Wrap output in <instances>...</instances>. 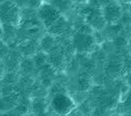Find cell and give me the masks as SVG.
Returning <instances> with one entry per match:
<instances>
[{
    "instance_id": "cell-6",
    "label": "cell",
    "mask_w": 131,
    "mask_h": 116,
    "mask_svg": "<svg viewBox=\"0 0 131 116\" xmlns=\"http://www.w3.org/2000/svg\"><path fill=\"white\" fill-rule=\"evenodd\" d=\"M86 19L90 25L96 29H102L106 24V21L102 15V11L98 9H94L91 12H89Z\"/></svg>"
},
{
    "instance_id": "cell-1",
    "label": "cell",
    "mask_w": 131,
    "mask_h": 116,
    "mask_svg": "<svg viewBox=\"0 0 131 116\" xmlns=\"http://www.w3.org/2000/svg\"><path fill=\"white\" fill-rule=\"evenodd\" d=\"M20 7L14 0H5L0 3V22L1 24H8L18 26L20 23Z\"/></svg>"
},
{
    "instance_id": "cell-10",
    "label": "cell",
    "mask_w": 131,
    "mask_h": 116,
    "mask_svg": "<svg viewBox=\"0 0 131 116\" xmlns=\"http://www.w3.org/2000/svg\"><path fill=\"white\" fill-rule=\"evenodd\" d=\"M43 3V0H28L26 7L30 9H38Z\"/></svg>"
},
{
    "instance_id": "cell-14",
    "label": "cell",
    "mask_w": 131,
    "mask_h": 116,
    "mask_svg": "<svg viewBox=\"0 0 131 116\" xmlns=\"http://www.w3.org/2000/svg\"><path fill=\"white\" fill-rule=\"evenodd\" d=\"M0 26H1V22H0Z\"/></svg>"
},
{
    "instance_id": "cell-7",
    "label": "cell",
    "mask_w": 131,
    "mask_h": 116,
    "mask_svg": "<svg viewBox=\"0 0 131 116\" xmlns=\"http://www.w3.org/2000/svg\"><path fill=\"white\" fill-rule=\"evenodd\" d=\"M66 28H67V21H66V19L62 16H60V18L52 26L49 27L48 30L51 34H61L66 30Z\"/></svg>"
},
{
    "instance_id": "cell-5",
    "label": "cell",
    "mask_w": 131,
    "mask_h": 116,
    "mask_svg": "<svg viewBox=\"0 0 131 116\" xmlns=\"http://www.w3.org/2000/svg\"><path fill=\"white\" fill-rule=\"evenodd\" d=\"M101 11H102V15L104 17L105 21L108 23H113V22L118 21L122 15L121 7L117 3L107 4Z\"/></svg>"
},
{
    "instance_id": "cell-9",
    "label": "cell",
    "mask_w": 131,
    "mask_h": 116,
    "mask_svg": "<svg viewBox=\"0 0 131 116\" xmlns=\"http://www.w3.org/2000/svg\"><path fill=\"white\" fill-rule=\"evenodd\" d=\"M52 46H53V38H52V36L48 35V36H45L43 38V41H42V47H43V49L49 50Z\"/></svg>"
},
{
    "instance_id": "cell-3",
    "label": "cell",
    "mask_w": 131,
    "mask_h": 116,
    "mask_svg": "<svg viewBox=\"0 0 131 116\" xmlns=\"http://www.w3.org/2000/svg\"><path fill=\"white\" fill-rule=\"evenodd\" d=\"M51 106L57 114L64 115L70 113L75 108V103L69 95L64 93H57L52 98Z\"/></svg>"
},
{
    "instance_id": "cell-4",
    "label": "cell",
    "mask_w": 131,
    "mask_h": 116,
    "mask_svg": "<svg viewBox=\"0 0 131 116\" xmlns=\"http://www.w3.org/2000/svg\"><path fill=\"white\" fill-rule=\"evenodd\" d=\"M73 45L77 52H89L95 45V40L92 34L86 32H78L73 37Z\"/></svg>"
},
{
    "instance_id": "cell-12",
    "label": "cell",
    "mask_w": 131,
    "mask_h": 116,
    "mask_svg": "<svg viewBox=\"0 0 131 116\" xmlns=\"http://www.w3.org/2000/svg\"><path fill=\"white\" fill-rule=\"evenodd\" d=\"M14 1L17 3V5L19 7H26V4H27L28 0H14Z\"/></svg>"
},
{
    "instance_id": "cell-8",
    "label": "cell",
    "mask_w": 131,
    "mask_h": 116,
    "mask_svg": "<svg viewBox=\"0 0 131 116\" xmlns=\"http://www.w3.org/2000/svg\"><path fill=\"white\" fill-rule=\"evenodd\" d=\"M51 4L61 12V10H66L69 8L71 4V0H52Z\"/></svg>"
},
{
    "instance_id": "cell-2",
    "label": "cell",
    "mask_w": 131,
    "mask_h": 116,
    "mask_svg": "<svg viewBox=\"0 0 131 116\" xmlns=\"http://www.w3.org/2000/svg\"><path fill=\"white\" fill-rule=\"evenodd\" d=\"M38 12L41 21L47 28L52 26L61 16V12L51 3H42V5L38 8Z\"/></svg>"
},
{
    "instance_id": "cell-11",
    "label": "cell",
    "mask_w": 131,
    "mask_h": 116,
    "mask_svg": "<svg viewBox=\"0 0 131 116\" xmlns=\"http://www.w3.org/2000/svg\"><path fill=\"white\" fill-rule=\"evenodd\" d=\"M7 54V46L4 44L3 41L0 40V58Z\"/></svg>"
},
{
    "instance_id": "cell-13",
    "label": "cell",
    "mask_w": 131,
    "mask_h": 116,
    "mask_svg": "<svg viewBox=\"0 0 131 116\" xmlns=\"http://www.w3.org/2000/svg\"><path fill=\"white\" fill-rule=\"evenodd\" d=\"M5 0H0V3H2V2H4Z\"/></svg>"
}]
</instances>
